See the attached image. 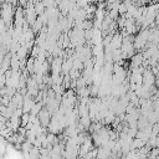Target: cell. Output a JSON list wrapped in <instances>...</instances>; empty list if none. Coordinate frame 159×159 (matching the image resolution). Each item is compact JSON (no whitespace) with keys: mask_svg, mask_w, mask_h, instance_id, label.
I'll list each match as a JSON object with an SVG mask.
<instances>
[{"mask_svg":"<svg viewBox=\"0 0 159 159\" xmlns=\"http://www.w3.org/2000/svg\"><path fill=\"white\" fill-rule=\"evenodd\" d=\"M37 118H39L40 125H41L42 128H47V127H48L50 120H51V114H50V112H48L45 107H42V109L40 111V113L37 114Z\"/></svg>","mask_w":159,"mask_h":159,"instance_id":"cell-1","label":"cell"},{"mask_svg":"<svg viewBox=\"0 0 159 159\" xmlns=\"http://www.w3.org/2000/svg\"><path fill=\"white\" fill-rule=\"evenodd\" d=\"M34 10H35V12H36L37 16H40V15H42L45 12V7H43L42 2H39V1L34 2Z\"/></svg>","mask_w":159,"mask_h":159,"instance_id":"cell-2","label":"cell"},{"mask_svg":"<svg viewBox=\"0 0 159 159\" xmlns=\"http://www.w3.org/2000/svg\"><path fill=\"white\" fill-rule=\"evenodd\" d=\"M42 107H43L42 103H37V102H36V103L34 104V107L31 108V111H30L29 114H30V116H36V117H37V114L40 113V111L42 109Z\"/></svg>","mask_w":159,"mask_h":159,"instance_id":"cell-3","label":"cell"},{"mask_svg":"<svg viewBox=\"0 0 159 159\" xmlns=\"http://www.w3.org/2000/svg\"><path fill=\"white\" fill-rule=\"evenodd\" d=\"M78 123H80V124H82L84 129H88V127L91 125V123H92V122H91L89 117H82V118H78Z\"/></svg>","mask_w":159,"mask_h":159,"instance_id":"cell-4","label":"cell"},{"mask_svg":"<svg viewBox=\"0 0 159 159\" xmlns=\"http://www.w3.org/2000/svg\"><path fill=\"white\" fill-rule=\"evenodd\" d=\"M29 119H30V114L29 113H22V116L20 117V127L25 128L29 123Z\"/></svg>","mask_w":159,"mask_h":159,"instance_id":"cell-5","label":"cell"},{"mask_svg":"<svg viewBox=\"0 0 159 159\" xmlns=\"http://www.w3.org/2000/svg\"><path fill=\"white\" fill-rule=\"evenodd\" d=\"M31 148H32V145H31L30 143H27L26 140H25V142H24V143L21 144V147H20V149H22V150H24L25 153H29Z\"/></svg>","mask_w":159,"mask_h":159,"instance_id":"cell-6","label":"cell"}]
</instances>
